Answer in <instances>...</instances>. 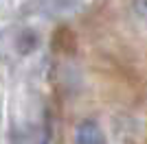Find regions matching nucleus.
I'll list each match as a JSON object with an SVG mask.
<instances>
[{"instance_id":"1","label":"nucleus","mask_w":147,"mask_h":144,"mask_svg":"<svg viewBox=\"0 0 147 144\" xmlns=\"http://www.w3.org/2000/svg\"><path fill=\"white\" fill-rule=\"evenodd\" d=\"M73 142L75 144H108V138H105L99 122L86 118L81 122H77V127L73 131Z\"/></svg>"},{"instance_id":"2","label":"nucleus","mask_w":147,"mask_h":144,"mask_svg":"<svg viewBox=\"0 0 147 144\" xmlns=\"http://www.w3.org/2000/svg\"><path fill=\"white\" fill-rule=\"evenodd\" d=\"M84 5V0H40V11L51 18H64L77 13Z\"/></svg>"},{"instance_id":"3","label":"nucleus","mask_w":147,"mask_h":144,"mask_svg":"<svg viewBox=\"0 0 147 144\" xmlns=\"http://www.w3.org/2000/svg\"><path fill=\"white\" fill-rule=\"evenodd\" d=\"M129 9L138 22L147 24V0H129Z\"/></svg>"}]
</instances>
